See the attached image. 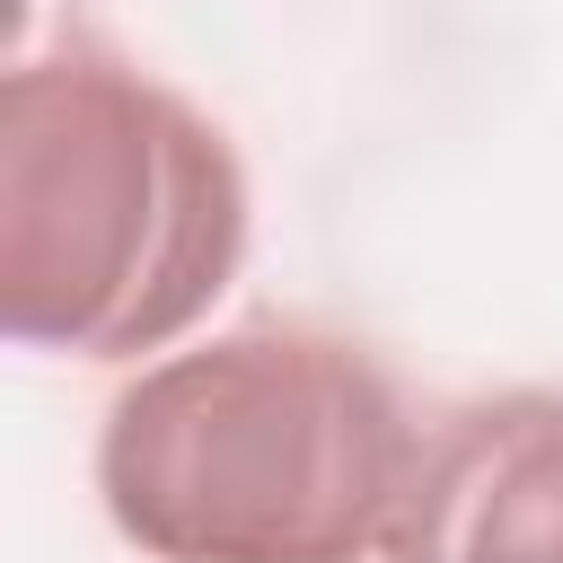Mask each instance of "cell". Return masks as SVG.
Segmentation results:
<instances>
[{"label": "cell", "mask_w": 563, "mask_h": 563, "mask_svg": "<svg viewBox=\"0 0 563 563\" xmlns=\"http://www.w3.org/2000/svg\"><path fill=\"white\" fill-rule=\"evenodd\" d=\"M229 132L106 44L0 79V334L70 361L176 352L246 264Z\"/></svg>", "instance_id": "6da1fadb"}, {"label": "cell", "mask_w": 563, "mask_h": 563, "mask_svg": "<svg viewBox=\"0 0 563 563\" xmlns=\"http://www.w3.org/2000/svg\"><path fill=\"white\" fill-rule=\"evenodd\" d=\"M413 449L352 334L264 317L114 387L97 501L141 563H361L387 545Z\"/></svg>", "instance_id": "7a4b0ae2"}, {"label": "cell", "mask_w": 563, "mask_h": 563, "mask_svg": "<svg viewBox=\"0 0 563 563\" xmlns=\"http://www.w3.org/2000/svg\"><path fill=\"white\" fill-rule=\"evenodd\" d=\"M378 563H563V387H501L440 413Z\"/></svg>", "instance_id": "3957f363"}]
</instances>
